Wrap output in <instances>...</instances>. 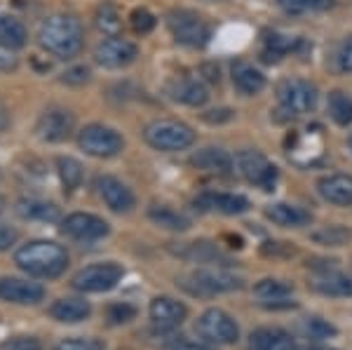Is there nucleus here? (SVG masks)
<instances>
[{
	"instance_id": "obj_15",
	"label": "nucleus",
	"mask_w": 352,
	"mask_h": 350,
	"mask_svg": "<svg viewBox=\"0 0 352 350\" xmlns=\"http://www.w3.org/2000/svg\"><path fill=\"white\" fill-rule=\"evenodd\" d=\"M0 298L14 306H36L45 298V287L24 278H0Z\"/></svg>"
},
{
	"instance_id": "obj_22",
	"label": "nucleus",
	"mask_w": 352,
	"mask_h": 350,
	"mask_svg": "<svg viewBox=\"0 0 352 350\" xmlns=\"http://www.w3.org/2000/svg\"><path fill=\"white\" fill-rule=\"evenodd\" d=\"M176 256L186 259L192 263H217V266H228V259L219 252V247L214 242L200 240V242H184L174 250Z\"/></svg>"
},
{
	"instance_id": "obj_17",
	"label": "nucleus",
	"mask_w": 352,
	"mask_h": 350,
	"mask_svg": "<svg viewBox=\"0 0 352 350\" xmlns=\"http://www.w3.org/2000/svg\"><path fill=\"white\" fill-rule=\"evenodd\" d=\"M148 315H151V322L160 331H172L186 320L188 308H186L181 301H176V298L155 296L148 306Z\"/></svg>"
},
{
	"instance_id": "obj_31",
	"label": "nucleus",
	"mask_w": 352,
	"mask_h": 350,
	"mask_svg": "<svg viewBox=\"0 0 352 350\" xmlns=\"http://www.w3.org/2000/svg\"><path fill=\"white\" fill-rule=\"evenodd\" d=\"M327 109L331 120L340 127H350L352 125V97L343 92V89H333L329 92L327 99Z\"/></svg>"
},
{
	"instance_id": "obj_36",
	"label": "nucleus",
	"mask_w": 352,
	"mask_h": 350,
	"mask_svg": "<svg viewBox=\"0 0 352 350\" xmlns=\"http://www.w3.org/2000/svg\"><path fill=\"white\" fill-rule=\"evenodd\" d=\"M52 350H106L104 341L94 336H71L61 338Z\"/></svg>"
},
{
	"instance_id": "obj_19",
	"label": "nucleus",
	"mask_w": 352,
	"mask_h": 350,
	"mask_svg": "<svg viewBox=\"0 0 352 350\" xmlns=\"http://www.w3.org/2000/svg\"><path fill=\"white\" fill-rule=\"evenodd\" d=\"M167 94H169V99L179 101V104H184V106H192V109L204 106L209 99L207 85L202 80H197V78H176V80L167 85Z\"/></svg>"
},
{
	"instance_id": "obj_47",
	"label": "nucleus",
	"mask_w": 352,
	"mask_h": 350,
	"mask_svg": "<svg viewBox=\"0 0 352 350\" xmlns=\"http://www.w3.org/2000/svg\"><path fill=\"white\" fill-rule=\"evenodd\" d=\"M172 350H209V348L197 341H190V338H186V336H179L172 343Z\"/></svg>"
},
{
	"instance_id": "obj_9",
	"label": "nucleus",
	"mask_w": 352,
	"mask_h": 350,
	"mask_svg": "<svg viewBox=\"0 0 352 350\" xmlns=\"http://www.w3.org/2000/svg\"><path fill=\"white\" fill-rule=\"evenodd\" d=\"M277 101L287 113L300 116V113H310L317 106V87L310 80H300V78H287L277 85Z\"/></svg>"
},
{
	"instance_id": "obj_52",
	"label": "nucleus",
	"mask_w": 352,
	"mask_h": 350,
	"mask_svg": "<svg viewBox=\"0 0 352 350\" xmlns=\"http://www.w3.org/2000/svg\"><path fill=\"white\" fill-rule=\"evenodd\" d=\"M348 146H350V149H352V132H350V137H348Z\"/></svg>"
},
{
	"instance_id": "obj_30",
	"label": "nucleus",
	"mask_w": 352,
	"mask_h": 350,
	"mask_svg": "<svg viewBox=\"0 0 352 350\" xmlns=\"http://www.w3.org/2000/svg\"><path fill=\"white\" fill-rule=\"evenodd\" d=\"M94 26L99 28L104 36H120V28H122L120 10H118L111 0H104L94 12Z\"/></svg>"
},
{
	"instance_id": "obj_37",
	"label": "nucleus",
	"mask_w": 352,
	"mask_h": 350,
	"mask_svg": "<svg viewBox=\"0 0 352 350\" xmlns=\"http://www.w3.org/2000/svg\"><path fill=\"white\" fill-rule=\"evenodd\" d=\"M129 24H132L134 33H139V36H148L153 28H155L157 19H155V14H153L151 10L136 8V10H132V14H129Z\"/></svg>"
},
{
	"instance_id": "obj_16",
	"label": "nucleus",
	"mask_w": 352,
	"mask_h": 350,
	"mask_svg": "<svg viewBox=\"0 0 352 350\" xmlns=\"http://www.w3.org/2000/svg\"><path fill=\"white\" fill-rule=\"evenodd\" d=\"M192 205L200 212H219L226 214V217H235V214H244L249 210V200L240 193H214V190H207V193H200L192 200Z\"/></svg>"
},
{
	"instance_id": "obj_32",
	"label": "nucleus",
	"mask_w": 352,
	"mask_h": 350,
	"mask_svg": "<svg viewBox=\"0 0 352 350\" xmlns=\"http://www.w3.org/2000/svg\"><path fill=\"white\" fill-rule=\"evenodd\" d=\"M56 172H59V179H61V184H64L66 190L80 188L85 172H82V165L76 160V157H68V155L56 157Z\"/></svg>"
},
{
	"instance_id": "obj_27",
	"label": "nucleus",
	"mask_w": 352,
	"mask_h": 350,
	"mask_svg": "<svg viewBox=\"0 0 352 350\" xmlns=\"http://www.w3.org/2000/svg\"><path fill=\"white\" fill-rule=\"evenodd\" d=\"M14 210L26 221H41V223L59 221V207L54 202L41 200V197H21Z\"/></svg>"
},
{
	"instance_id": "obj_26",
	"label": "nucleus",
	"mask_w": 352,
	"mask_h": 350,
	"mask_svg": "<svg viewBox=\"0 0 352 350\" xmlns=\"http://www.w3.org/2000/svg\"><path fill=\"white\" fill-rule=\"evenodd\" d=\"M265 217L272 223L282 226V228H303L312 221V214L303 207L287 205V202H275V205L265 207Z\"/></svg>"
},
{
	"instance_id": "obj_11",
	"label": "nucleus",
	"mask_w": 352,
	"mask_h": 350,
	"mask_svg": "<svg viewBox=\"0 0 352 350\" xmlns=\"http://www.w3.org/2000/svg\"><path fill=\"white\" fill-rule=\"evenodd\" d=\"M73 129H76V116L61 106H50L36 120L38 139L47 141V144H61L71 137Z\"/></svg>"
},
{
	"instance_id": "obj_2",
	"label": "nucleus",
	"mask_w": 352,
	"mask_h": 350,
	"mask_svg": "<svg viewBox=\"0 0 352 350\" xmlns=\"http://www.w3.org/2000/svg\"><path fill=\"white\" fill-rule=\"evenodd\" d=\"M14 263L31 278L54 280L68 268V252L52 240H31L14 252Z\"/></svg>"
},
{
	"instance_id": "obj_43",
	"label": "nucleus",
	"mask_w": 352,
	"mask_h": 350,
	"mask_svg": "<svg viewBox=\"0 0 352 350\" xmlns=\"http://www.w3.org/2000/svg\"><path fill=\"white\" fill-rule=\"evenodd\" d=\"M0 350H43V346H41V341L33 336H14V338L3 341Z\"/></svg>"
},
{
	"instance_id": "obj_5",
	"label": "nucleus",
	"mask_w": 352,
	"mask_h": 350,
	"mask_svg": "<svg viewBox=\"0 0 352 350\" xmlns=\"http://www.w3.org/2000/svg\"><path fill=\"white\" fill-rule=\"evenodd\" d=\"M167 28L174 41L179 45H186V47H204L212 38V26L195 10H172L167 14Z\"/></svg>"
},
{
	"instance_id": "obj_48",
	"label": "nucleus",
	"mask_w": 352,
	"mask_h": 350,
	"mask_svg": "<svg viewBox=\"0 0 352 350\" xmlns=\"http://www.w3.org/2000/svg\"><path fill=\"white\" fill-rule=\"evenodd\" d=\"M261 306L268 310H280V308H294L296 301H289V296H287V298H275V301H265V303H261Z\"/></svg>"
},
{
	"instance_id": "obj_29",
	"label": "nucleus",
	"mask_w": 352,
	"mask_h": 350,
	"mask_svg": "<svg viewBox=\"0 0 352 350\" xmlns=\"http://www.w3.org/2000/svg\"><path fill=\"white\" fill-rule=\"evenodd\" d=\"M28 43V31L16 17L12 14H0V45L10 50H21Z\"/></svg>"
},
{
	"instance_id": "obj_23",
	"label": "nucleus",
	"mask_w": 352,
	"mask_h": 350,
	"mask_svg": "<svg viewBox=\"0 0 352 350\" xmlns=\"http://www.w3.org/2000/svg\"><path fill=\"white\" fill-rule=\"evenodd\" d=\"M296 341L280 327H261L249 336V350H294Z\"/></svg>"
},
{
	"instance_id": "obj_50",
	"label": "nucleus",
	"mask_w": 352,
	"mask_h": 350,
	"mask_svg": "<svg viewBox=\"0 0 352 350\" xmlns=\"http://www.w3.org/2000/svg\"><path fill=\"white\" fill-rule=\"evenodd\" d=\"M294 350H336V348L322 346V343H310V346H300V348H294Z\"/></svg>"
},
{
	"instance_id": "obj_40",
	"label": "nucleus",
	"mask_w": 352,
	"mask_h": 350,
	"mask_svg": "<svg viewBox=\"0 0 352 350\" xmlns=\"http://www.w3.org/2000/svg\"><path fill=\"white\" fill-rule=\"evenodd\" d=\"M59 80L64 85H71V87H80V85L89 83V69L87 66H71V69L61 73Z\"/></svg>"
},
{
	"instance_id": "obj_49",
	"label": "nucleus",
	"mask_w": 352,
	"mask_h": 350,
	"mask_svg": "<svg viewBox=\"0 0 352 350\" xmlns=\"http://www.w3.org/2000/svg\"><path fill=\"white\" fill-rule=\"evenodd\" d=\"M8 127H10V111H8V106L0 101V134H3Z\"/></svg>"
},
{
	"instance_id": "obj_39",
	"label": "nucleus",
	"mask_w": 352,
	"mask_h": 350,
	"mask_svg": "<svg viewBox=\"0 0 352 350\" xmlns=\"http://www.w3.org/2000/svg\"><path fill=\"white\" fill-rule=\"evenodd\" d=\"M348 238H350V233L343 228V226H327V228L317 230V233L312 235V240L320 242V245H327V247H340Z\"/></svg>"
},
{
	"instance_id": "obj_4",
	"label": "nucleus",
	"mask_w": 352,
	"mask_h": 350,
	"mask_svg": "<svg viewBox=\"0 0 352 350\" xmlns=\"http://www.w3.org/2000/svg\"><path fill=\"white\" fill-rule=\"evenodd\" d=\"M179 287H184L188 294L195 296H217V294H228V292H237L244 287V280L240 275L228 273L223 268H197L192 273L184 275L176 282Z\"/></svg>"
},
{
	"instance_id": "obj_13",
	"label": "nucleus",
	"mask_w": 352,
	"mask_h": 350,
	"mask_svg": "<svg viewBox=\"0 0 352 350\" xmlns=\"http://www.w3.org/2000/svg\"><path fill=\"white\" fill-rule=\"evenodd\" d=\"M61 233L78 242H96L111 233L109 221L89 212H73L61 219Z\"/></svg>"
},
{
	"instance_id": "obj_45",
	"label": "nucleus",
	"mask_w": 352,
	"mask_h": 350,
	"mask_svg": "<svg viewBox=\"0 0 352 350\" xmlns=\"http://www.w3.org/2000/svg\"><path fill=\"white\" fill-rule=\"evenodd\" d=\"M16 66H19V61H16L14 50L0 45V73H12Z\"/></svg>"
},
{
	"instance_id": "obj_28",
	"label": "nucleus",
	"mask_w": 352,
	"mask_h": 350,
	"mask_svg": "<svg viewBox=\"0 0 352 350\" xmlns=\"http://www.w3.org/2000/svg\"><path fill=\"white\" fill-rule=\"evenodd\" d=\"M148 219L155 226H160L164 230H174V233H184L190 228V219L184 217L181 212L172 210L167 205H151L148 207Z\"/></svg>"
},
{
	"instance_id": "obj_24",
	"label": "nucleus",
	"mask_w": 352,
	"mask_h": 350,
	"mask_svg": "<svg viewBox=\"0 0 352 350\" xmlns=\"http://www.w3.org/2000/svg\"><path fill=\"white\" fill-rule=\"evenodd\" d=\"M92 315V306L85 298H56L50 306V318L64 325H78Z\"/></svg>"
},
{
	"instance_id": "obj_42",
	"label": "nucleus",
	"mask_w": 352,
	"mask_h": 350,
	"mask_svg": "<svg viewBox=\"0 0 352 350\" xmlns=\"http://www.w3.org/2000/svg\"><path fill=\"white\" fill-rule=\"evenodd\" d=\"M336 66H338L340 73H352V36H348L343 43L338 45Z\"/></svg>"
},
{
	"instance_id": "obj_14",
	"label": "nucleus",
	"mask_w": 352,
	"mask_h": 350,
	"mask_svg": "<svg viewBox=\"0 0 352 350\" xmlns=\"http://www.w3.org/2000/svg\"><path fill=\"white\" fill-rule=\"evenodd\" d=\"M96 193H99V197L104 200V205L116 214L132 212L136 205V197L132 193V188H129L127 184H122L118 177H111V174L96 177Z\"/></svg>"
},
{
	"instance_id": "obj_1",
	"label": "nucleus",
	"mask_w": 352,
	"mask_h": 350,
	"mask_svg": "<svg viewBox=\"0 0 352 350\" xmlns=\"http://www.w3.org/2000/svg\"><path fill=\"white\" fill-rule=\"evenodd\" d=\"M38 43L47 54L68 61L80 54L85 47L82 24L73 14H50L45 17L41 28H38Z\"/></svg>"
},
{
	"instance_id": "obj_21",
	"label": "nucleus",
	"mask_w": 352,
	"mask_h": 350,
	"mask_svg": "<svg viewBox=\"0 0 352 350\" xmlns=\"http://www.w3.org/2000/svg\"><path fill=\"white\" fill-rule=\"evenodd\" d=\"M312 289L322 296H352V273L340 270H322L312 278Z\"/></svg>"
},
{
	"instance_id": "obj_12",
	"label": "nucleus",
	"mask_w": 352,
	"mask_h": 350,
	"mask_svg": "<svg viewBox=\"0 0 352 350\" xmlns=\"http://www.w3.org/2000/svg\"><path fill=\"white\" fill-rule=\"evenodd\" d=\"M139 56V47L122 36H106L94 47V61L104 69H124L134 64Z\"/></svg>"
},
{
	"instance_id": "obj_34",
	"label": "nucleus",
	"mask_w": 352,
	"mask_h": 350,
	"mask_svg": "<svg viewBox=\"0 0 352 350\" xmlns=\"http://www.w3.org/2000/svg\"><path fill=\"white\" fill-rule=\"evenodd\" d=\"M254 294L261 298V303L265 301H275V298H287L292 296V287L282 280H272V278H265L254 285Z\"/></svg>"
},
{
	"instance_id": "obj_41",
	"label": "nucleus",
	"mask_w": 352,
	"mask_h": 350,
	"mask_svg": "<svg viewBox=\"0 0 352 350\" xmlns=\"http://www.w3.org/2000/svg\"><path fill=\"white\" fill-rule=\"evenodd\" d=\"M134 318H136V308L129 306V303H116V306L109 308V322L111 325H124Z\"/></svg>"
},
{
	"instance_id": "obj_6",
	"label": "nucleus",
	"mask_w": 352,
	"mask_h": 350,
	"mask_svg": "<svg viewBox=\"0 0 352 350\" xmlns=\"http://www.w3.org/2000/svg\"><path fill=\"white\" fill-rule=\"evenodd\" d=\"M78 146L92 157H101V160H109L122 153L124 139L118 129L109 125H101V122H92V125H85L78 132Z\"/></svg>"
},
{
	"instance_id": "obj_44",
	"label": "nucleus",
	"mask_w": 352,
	"mask_h": 350,
	"mask_svg": "<svg viewBox=\"0 0 352 350\" xmlns=\"http://www.w3.org/2000/svg\"><path fill=\"white\" fill-rule=\"evenodd\" d=\"M235 118V111L230 109H212L207 113H202V120L209 122V125H221V122H230Z\"/></svg>"
},
{
	"instance_id": "obj_3",
	"label": "nucleus",
	"mask_w": 352,
	"mask_h": 350,
	"mask_svg": "<svg viewBox=\"0 0 352 350\" xmlns=\"http://www.w3.org/2000/svg\"><path fill=\"white\" fill-rule=\"evenodd\" d=\"M144 141L160 153H179L195 144V132L190 125L174 118H157L144 127Z\"/></svg>"
},
{
	"instance_id": "obj_7",
	"label": "nucleus",
	"mask_w": 352,
	"mask_h": 350,
	"mask_svg": "<svg viewBox=\"0 0 352 350\" xmlns=\"http://www.w3.org/2000/svg\"><path fill=\"white\" fill-rule=\"evenodd\" d=\"M122 275L124 270L120 263H92V266H85L73 275L71 287L82 294H101V292H111L113 287H118Z\"/></svg>"
},
{
	"instance_id": "obj_20",
	"label": "nucleus",
	"mask_w": 352,
	"mask_h": 350,
	"mask_svg": "<svg viewBox=\"0 0 352 350\" xmlns=\"http://www.w3.org/2000/svg\"><path fill=\"white\" fill-rule=\"evenodd\" d=\"M317 190L327 202L338 207L352 205V174H327L317 182Z\"/></svg>"
},
{
	"instance_id": "obj_53",
	"label": "nucleus",
	"mask_w": 352,
	"mask_h": 350,
	"mask_svg": "<svg viewBox=\"0 0 352 350\" xmlns=\"http://www.w3.org/2000/svg\"><path fill=\"white\" fill-rule=\"evenodd\" d=\"M207 3H212V0H207Z\"/></svg>"
},
{
	"instance_id": "obj_33",
	"label": "nucleus",
	"mask_w": 352,
	"mask_h": 350,
	"mask_svg": "<svg viewBox=\"0 0 352 350\" xmlns=\"http://www.w3.org/2000/svg\"><path fill=\"white\" fill-rule=\"evenodd\" d=\"M282 12L287 14H308V12H327L333 8V0H277Z\"/></svg>"
},
{
	"instance_id": "obj_10",
	"label": "nucleus",
	"mask_w": 352,
	"mask_h": 350,
	"mask_svg": "<svg viewBox=\"0 0 352 350\" xmlns=\"http://www.w3.org/2000/svg\"><path fill=\"white\" fill-rule=\"evenodd\" d=\"M235 169L244 182L258 186L263 190H272L277 182V167L258 151H240L235 155Z\"/></svg>"
},
{
	"instance_id": "obj_46",
	"label": "nucleus",
	"mask_w": 352,
	"mask_h": 350,
	"mask_svg": "<svg viewBox=\"0 0 352 350\" xmlns=\"http://www.w3.org/2000/svg\"><path fill=\"white\" fill-rule=\"evenodd\" d=\"M16 242V230L8 223H0V252L10 250Z\"/></svg>"
},
{
	"instance_id": "obj_35",
	"label": "nucleus",
	"mask_w": 352,
	"mask_h": 350,
	"mask_svg": "<svg viewBox=\"0 0 352 350\" xmlns=\"http://www.w3.org/2000/svg\"><path fill=\"white\" fill-rule=\"evenodd\" d=\"M298 331H300V334H303L305 338H315V341H320V338H329V336H336V334H338L336 327H333L331 322H327V320H322V318H305V320H300Z\"/></svg>"
},
{
	"instance_id": "obj_18",
	"label": "nucleus",
	"mask_w": 352,
	"mask_h": 350,
	"mask_svg": "<svg viewBox=\"0 0 352 350\" xmlns=\"http://www.w3.org/2000/svg\"><path fill=\"white\" fill-rule=\"evenodd\" d=\"M190 165L200 169V172L228 177V174H232V169H235V157L228 151L219 149V146H204V149L195 151L190 155Z\"/></svg>"
},
{
	"instance_id": "obj_51",
	"label": "nucleus",
	"mask_w": 352,
	"mask_h": 350,
	"mask_svg": "<svg viewBox=\"0 0 352 350\" xmlns=\"http://www.w3.org/2000/svg\"><path fill=\"white\" fill-rule=\"evenodd\" d=\"M3 210H5V197L0 195V212H3Z\"/></svg>"
},
{
	"instance_id": "obj_8",
	"label": "nucleus",
	"mask_w": 352,
	"mask_h": 350,
	"mask_svg": "<svg viewBox=\"0 0 352 350\" xmlns=\"http://www.w3.org/2000/svg\"><path fill=\"white\" fill-rule=\"evenodd\" d=\"M197 334L204 341L217 343V346H230V343H237V338H240V327H237L235 318L226 313V310L209 308L197 318Z\"/></svg>"
},
{
	"instance_id": "obj_25",
	"label": "nucleus",
	"mask_w": 352,
	"mask_h": 350,
	"mask_svg": "<svg viewBox=\"0 0 352 350\" xmlns=\"http://www.w3.org/2000/svg\"><path fill=\"white\" fill-rule=\"evenodd\" d=\"M232 85L244 97H256L265 89V76L247 61L232 64Z\"/></svg>"
},
{
	"instance_id": "obj_38",
	"label": "nucleus",
	"mask_w": 352,
	"mask_h": 350,
	"mask_svg": "<svg viewBox=\"0 0 352 350\" xmlns=\"http://www.w3.org/2000/svg\"><path fill=\"white\" fill-rule=\"evenodd\" d=\"M296 38H289V36H282V33H270L268 38H265V45H268V50H265L263 54H272V59H280V56H285L287 52H292L294 47H296Z\"/></svg>"
}]
</instances>
